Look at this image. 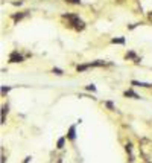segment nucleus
Listing matches in <instances>:
<instances>
[{"label":"nucleus","instance_id":"obj_1","mask_svg":"<svg viewBox=\"0 0 152 163\" xmlns=\"http://www.w3.org/2000/svg\"><path fill=\"white\" fill-rule=\"evenodd\" d=\"M140 151H141V154L144 157H147L150 154V151H152V142L147 140V139H141L140 140Z\"/></svg>","mask_w":152,"mask_h":163},{"label":"nucleus","instance_id":"obj_2","mask_svg":"<svg viewBox=\"0 0 152 163\" xmlns=\"http://www.w3.org/2000/svg\"><path fill=\"white\" fill-rule=\"evenodd\" d=\"M62 20H67V24L74 28V24L79 21V17L76 15V14H64L62 15Z\"/></svg>","mask_w":152,"mask_h":163},{"label":"nucleus","instance_id":"obj_3","mask_svg":"<svg viewBox=\"0 0 152 163\" xmlns=\"http://www.w3.org/2000/svg\"><path fill=\"white\" fill-rule=\"evenodd\" d=\"M9 61H11V63H21V61H23V57H21L18 52H12V54L9 55Z\"/></svg>","mask_w":152,"mask_h":163},{"label":"nucleus","instance_id":"obj_4","mask_svg":"<svg viewBox=\"0 0 152 163\" xmlns=\"http://www.w3.org/2000/svg\"><path fill=\"white\" fill-rule=\"evenodd\" d=\"M74 130H76V127H74V125H71V127L68 128V134H67V139H68V140H74V137H76Z\"/></svg>","mask_w":152,"mask_h":163},{"label":"nucleus","instance_id":"obj_5","mask_svg":"<svg viewBox=\"0 0 152 163\" xmlns=\"http://www.w3.org/2000/svg\"><path fill=\"white\" fill-rule=\"evenodd\" d=\"M84 28H85V23H84L82 20H79L78 23H76V24H74V29H76V31H82Z\"/></svg>","mask_w":152,"mask_h":163},{"label":"nucleus","instance_id":"obj_6","mask_svg":"<svg viewBox=\"0 0 152 163\" xmlns=\"http://www.w3.org/2000/svg\"><path fill=\"white\" fill-rule=\"evenodd\" d=\"M27 15V12H21V14H15V15H12V18L15 20V21H18V20H21L23 17H26Z\"/></svg>","mask_w":152,"mask_h":163},{"label":"nucleus","instance_id":"obj_7","mask_svg":"<svg viewBox=\"0 0 152 163\" xmlns=\"http://www.w3.org/2000/svg\"><path fill=\"white\" fill-rule=\"evenodd\" d=\"M125 96H131V98H134V99H138V95L134 93L132 90H126V92H125Z\"/></svg>","mask_w":152,"mask_h":163},{"label":"nucleus","instance_id":"obj_8","mask_svg":"<svg viewBox=\"0 0 152 163\" xmlns=\"http://www.w3.org/2000/svg\"><path fill=\"white\" fill-rule=\"evenodd\" d=\"M111 43H114V44H116V43H117V44H123V43H125V38H112Z\"/></svg>","mask_w":152,"mask_h":163},{"label":"nucleus","instance_id":"obj_9","mask_svg":"<svg viewBox=\"0 0 152 163\" xmlns=\"http://www.w3.org/2000/svg\"><path fill=\"white\" fill-rule=\"evenodd\" d=\"M128 58H132L135 63H138V58L135 57V54H134V52H128V54H126V60H128Z\"/></svg>","mask_w":152,"mask_h":163},{"label":"nucleus","instance_id":"obj_10","mask_svg":"<svg viewBox=\"0 0 152 163\" xmlns=\"http://www.w3.org/2000/svg\"><path fill=\"white\" fill-rule=\"evenodd\" d=\"M64 140H65V139H64V137H61V139H59V140H58V148H59V149H61V148H62V146H64Z\"/></svg>","mask_w":152,"mask_h":163},{"label":"nucleus","instance_id":"obj_11","mask_svg":"<svg viewBox=\"0 0 152 163\" xmlns=\"http://www.w3.org/2000/svg\"><path fill=\"white\" fill-rule=\"evenodd\" d=\"M67 3H81V0H65Z\"/></svg>","mask_w":152,"mask_h":163},{"label":"nucleus","instance_id":"obj_12","mask_svg":"<svg viewBox=\"0 0 152 163\" xmlns=\"http://www.w3.org/2000/svg\"><path fill=\"white\" fill-rule=\"evenodd\" d=\"M53 73H56V75H62V70H59V69H53Z\"/></svg>","mask_w":152,"mask_h":163},{"label":"nucleus","instance_id":"obj_13","mask_svg":"<svg viewBox=\"0 0 152 163\" xmlns=\"http://www.w3.org/2000/svg\"><path fill=\"white\" fill-rule=\"evenodd\" d=\"M87 90H91V92H94V90H96V87H94V86H88V87H87Z\"/></svg>","mask_w":152,"mask_h":163},{"label":"nucleus","instance_id":"obj_14","mask_svg":"<svg viewBox=\"0 0 152 163\" xmlns=\"http://www.w3.org/2000/svg\"><path fill=\"white\" fill-rule=\"evenodd\" d=\"M8 92H9L8 87H2V93H8Z\"/></svg>","mask_w":152,"mask_h":163},{"label":"nucleus","instance_id":"obj_15","mask_svg":"<svg viewBox=\"0 0 152 163\" xmlns=\"http://www.w3.org/2000/svg\"><path fill=\"white\" fill-rule=\"evenodd\" d=\"M149 20H150V21H152V12H150V14H149Z\"/></svg>","mask_w":152,"mask_h":163}]
</instances>
